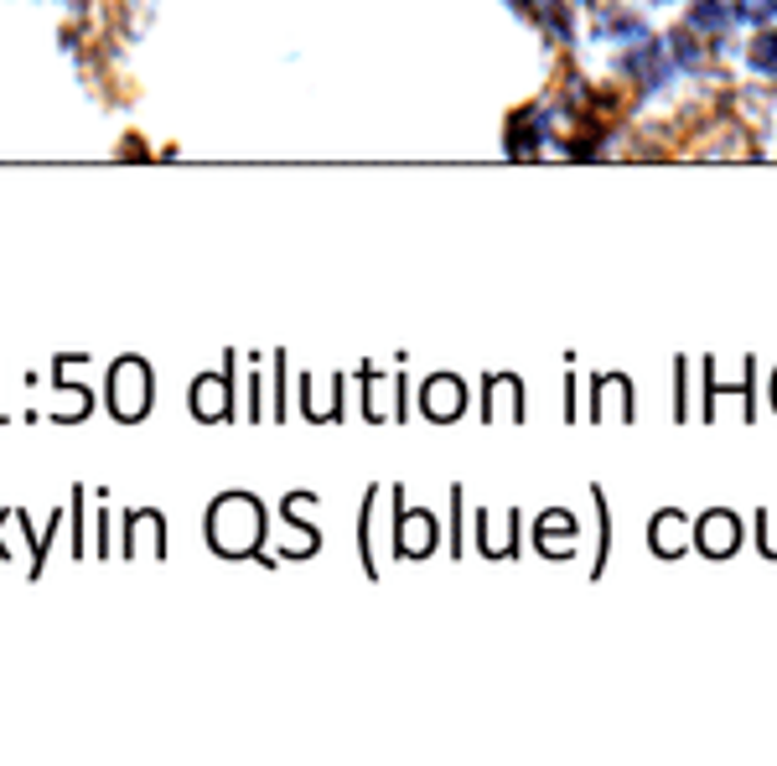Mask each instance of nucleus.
Returning a JSON list of instances; mask_svg holds the SVG:
<instances>
[{
  "instance_id": "f257e3e1",
  "label": "nucleus",
  "mask_w": 777,
  "mask_h": 766,
  "mask_svg": "<svg viewBox=\"0 0 777 766\" xmlns=\"http://www.w3.org/2000/svg\"><path fill=\"white\" fill-rule=\"evenodd\" d=\"M757 62H762V68H777V42H762V47H757Z\"/></svg>"
}]
</instances>
